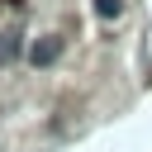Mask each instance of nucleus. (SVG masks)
Segmentation results:
<instances>
[{"instance_id":"2","label":"nucleus","mask_w":152,"mask_h":152,"mask_svg":"<svg viewBox=\"0 0 152 152\" xmlns=\"http://www.w3.org/2000/svg\"><path fill=\"white\" fill-rule=\"evenodd\" d=\"M19 38H24V33H19V28H5V33H0V66H5V62H14V57H19Z\"/></svg>"},{"instance_id":"3","label":"nucleus","mask_w":152,"mask_h":152,"mask_svg":"<svg viewBox=\"0 0 152 152\" xmlns=\"http://www.w3.org/2000/svg\"><path fill=\"white\" fill-rule=\"evenodd\" d=\"M95 14L100 19H119L124 14V0H95Z\"/></svg>"},{"instance_id":"1","label":"nucleus","mask_w":152,"mask_h":152,"mask_svg":"<svg viewBox=\"0 0 152 152\" xmlns=\"http://www.w3.org/2000/svg\"><path fill=\"white\" fill-rule=\"evenodd\" d=\"M57 57H62V38H38V43L28 48V62H33V66H52Z\"/></svg>"}]
</instances>
